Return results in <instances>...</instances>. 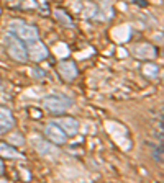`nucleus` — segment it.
<instances>
[{"instance_id": "obj_1", "label": "nucleus", "mask_w": 164, "mask_h": 183, "mask_svg": "<svg viewBox=\"0 0 164 183\" xmlns=\"http://www.w3.org/2000/svg\"><path fill=\"white\" fill-rule=\"evenodd\" d=\"M8 33L15 38H18L20 41L23 43H31V41H36L39 39V33L35 26L26 25L25 21L22 20H13V21L8 25Z\"/></svg>"}, {"instance_id": "obj_2", "label": "nucleus", "mask_w": 164, "mask_h": 183, "mask_svg": "<svg viewBox=\"0 0 164 183\" xmlns=\"http://www.w3.org/2000/svg\"><path fill=\"white\" fill-rule=\"evenodd\" d=\"M43 105H45V108L48 111L59 115V113H64L72 108V100L64 95H48L43 100Z\"/></svg>"}, {"instance_id": "obj_3", "label": "nucleus", "mask_w": 164, "mask_h": 183, "mask_svg": "<svg viewBox=\"0 0 164 183\" xmlns=\"http://www.w3.org/2000/svg\"><path fill=\"white\" fill-rule=\"evenodd\" d=\"M5 46H7V51H8V56L13 60H18V62H25L28 59V54H26V46L23 41H20L18 38L12 36L8 33V36L5 38Z\"/></svg>"}, {"instance_id": "obj_4", "label": "nucleus", "mask_w": 164, "mask_h": 183, "mask_svg": "<svg viewBox=\"0 0 164 183\" xmlns=\"http://www.w3.org/2000/svg\"><path fill=\"white\" fill-rule=\"evenodd\" d=\"M26 54H28V57L33 59L35 62H39V60H45L48 56H49V51H48L45 43H41L39 39H36V41L26 43Z\"/></svg>"}, {"instance_id": "obj_5", "label": "nucleus", "mask_w": 164, "mask_h": 183, "mask_svg": "<svg viewBox=\"0 0 164 183\" xmlns=\"http://www.w3.org/2000/svg\"><path fill=\"white\" fill-rule=\"evenodd\" d=\"M45 134L46 137L49 139V142H53L54 145H61V144H66V139H67V134L61 129V126L58 123H49L46 124L45 128Z\"/></svg>"}, {"instance_id": "obj_6", "label": "nucleus", "mask_w": 164, "mask_h": 183, "mask_svg": "<svg viewBox=\"0 0 164 183\" xmlns=\"http://www.w3.org/2000/svg\"><path fill=\"white\" fill-rule=\"evenodd\" d=\"M58 70H59V75L64 80H67V82H72L77 77V67H75V64L72 60H62L58 66Z\"/></svg>"}, {"instance_id": "obj_7", "label": "nucleus", "mask_w": 164, "mask_h": 183, "mask_svg": "<svg viewBox=\"0 0 164 183\" xmlns=\"http://www.w3.org/2000/svg\"><path fill=\"white\" fill-rule=\"evenodd\" d=\"M15 126V118L13 113L10 111L8 108L5 106H0V134L10 131L12 128Z\"/></svg>"}, {"instance_id": "obj_8", "label": "nucleus", "mask_w": 164, "mask_h": 183, "mask_svg": "<svg viewBox=\"0 0 164 183\" xmlns=\"http://www.w3.org/2000/svg\"><path fill=\"white\" fill-rule=\"evenodd\" d=\"M35 149L39 152V155H45V157H56L59 154V150L53 145V142H46V141H36L35 142Z\"/></svg>"}, {"instance_id": "obj_9", "label": "nucleus", "mask_w": 164, "mask_h": 183, "mask_svg": "<svg viewBox=\"0 0 164 183\" xmlns=\"http://www.w3.org/2000/svg\"><path fill=\"white\" fill-rule=\"evenodd\" d=\"M58 124L61 126V129L67 136H75L79 132V121L74 118H61L58 121Z\"/></svg>"}, {"instance_id": "obj_10", "label": "nucleus", "mask_w": 164, "mask_h": 183, "mask_svg": "<svg viewBox=\"0 0 164 183\" xmlns=\"http://www.w3.org/2000/svg\"><path fill=\"white\" fill-rule=\"evenodd\" d=\"M133 54L136 56V57H141V59H151L156 56V51L153 46H149V44H139L133 49Z\"/></svg>"}, {"instance_id": "obj_11", "label": "nucleus", "mask_w": 164, "mask_h": 183, "mask_svg": "<svg viewBox=\"0 0 164 183\" xmlns=\"http://www.w3.org/2000/svg\"><path fill=\"white\" fill-rule=\"evenodd\" d=\"M0 157H3V158H22L23 155L13 147V145L0 142Z\"/></svg>"}, {"instance_id": "obj_12", "label": "nucleus", "mask_w": 164, "mask_h": 183, "mask_svg": "<svg viewBox=\"0 0 164 183\" xmlns=\"http://www.w3.org/2000/svg\"><path fill=\"white\" fill-rule=\"evenodd\" d=\"M143 74H145V77H148V79H158V75H159V66L158 64H153V62H149V64H145L143 66Z\"/></svg>"}, {"instance_id": "obj_13", "label": "nucleus", "mask_w": 164, "mask_h": 183, "mask_svg": "<svg viewBox=\"0 0 164 183\" xmlns=\"http://www.w3.org/2000/svg\"><path fill=\"white\" fill-rule=\"evenodd\" d=\"M54 17H56V20H58L59 23H62L64 26H69V28H72V26H74L72 18H71L64 10H56V11H54Z\"/></svg>"}, {"instance_id": "obj_14", "label": "nucleus", "mask_w": 164, "mask_h": 183, "mask_svg": "<svg viewBox=\"0 0 164 183\" xmlns=\"http://www.w3.org/2000/svg\"><path fill=\"white\" fill-rule=\"evenodd\" d=\"M154 160H158L159 164L162 162V145L156 147V150H154Z\"/></svg>"}, {"instance_id": "obj_15", "label": "nucleus", "mask_w": 164, "mask_h": 183, "mask_svg": "<svg viewBox=\"0 0 164 183\" xmlns=\"http://www.w3.org/2000/svg\"><path fill=\"white\" fill-rule=\"evenodd\" d=\"M133 2H136L138 5H141V7H146V0H133Z\"/></svg>"}, {"instance_id": "obj_16", "label": "nucleus", "mask_w": 164, "mask_h": 183, "mask_svg": "<svg viewBox=\"0 0 164 183\" xmlns=\"http://www.w3.org/2000/svg\"><path fill=\"white\" fill-rule=\"evenodd\" d=\"M5 173V167H3V162L0 160V175H3Z\"/></svg>"}, {"instance_id": "obj_17", "label": "nucleus", "mask_w": 164, "mask_h": 183, "mask_svg": "<svg viewBox=\"0 0 164 183\" xmlns=\"http://www.w3.org/2000/svg\"><path fill=\"white\" fill-rule=\"evenodd\" d=\"M0 87H2V82H0Z\"/></svg>"}]
</instances>
